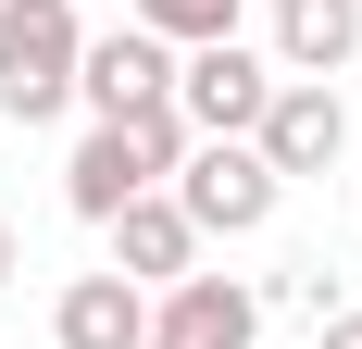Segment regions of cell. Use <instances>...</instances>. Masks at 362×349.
<instances>
[{
  "label": "cell",
  "instance_id": "obj_1",
  "mask_svg": "<svg viewBox=\"0 0 362 349\" xmlns=\"http://www.w3.org/2000/svg\"><path fill=\"white\" fill-rule=\"evenodd\" d=\"M75 63H88L75 0H0V112L13 125H50L75 100Z\"/></svg>",
  "mask_w": 362,
  "mask_h": 349
},
{
  "label": "cell",
  "instance_id": "obj_2",
  "mask_svg": "<svg viewBox=\"0 0 362 349\" xmlns=\"http://www.w3.org/2000/svg\"><path fill=\"white\" fill-rule=\"evenodd\" d=\"M175 200H187V225H200V237H262V225H275V200H288V174L262 162L250 138H200L175 162Z\"/></svg>",
  "mask_w": 362,
  "mask_h": 349
},
{
  "label": "cell",
  "instance_id": "obj_3",
  "mask_svg": "<svg viewBox=\"0 0 362 349\" xmlns=\"http://www.w3.org/2000/svg\"><path fill=\"white\" fill-rule=\"evenodd\" d=\"M262 100H275V50H238V37L175 50V112L200 125V138H250Z\"/></svg>",
  "mask_w": 362,
  "mask_h": 349
},
{
  "label": "cell",
  "instance_id": "obj_4",
  "mask_svg": "<svg viewBox=\"0 0 362 349\" xmlns=\"http://www.w3.org/2000/svg\"><path fill=\"white\" fill-rule=\"evenodd\" d=\"M250 150H262L275 174H325L337 150H350V100H337L325 75H275V100H262Z\"/></svg>",
  "mask_w": 362,
  "mask_h": 349
},
{
  "label": "cell",
  "instance_id": "obj_5",
  "mask_svg": "<svg viewBox=\"0 0 362 349\" xmlns=\"http://www.w3.org/2000/svg\"><path fill=\"white\" fill-rule=\"evenodd\" d=\"M75 100L100 112V125H125L138 100H175V50H163V37L125 13L112 37H88V63H75Z\"/></svg>",
  "mask_w": 362,
  "mask_h": 349
},
{
  "label": "cell",
  "instance_id": "obj_6",
  "mask_svg": "<svg viewBox=\"0 0 362 349\" xmlns=\"http://www.w3.org/2000/svg\"><path fill=\"white\" fill-rule=\"evenodd\" d=\"M262 337V300L238 275H175L150 300V349H250Z\"/></svg>",
  "mask_w": 362,
  "mask_h": 349
},
{
  "label": "cell",
  "instance_id": "obj_7",
  "mask_svg": "<svg viewBox=\"0 0 362 349\" xmlns=\"http://www.w3.org/2000/svg\"><path fill=\"white\" fill-rule=\"evenodd\" d=\"M112 275H125V287H175V275H200V225H187L175 187H150V200L112 212Z\"/></svg>",
  "mask_w": 362,
  "mask_h": 349
},
{
  "label": "cell",
  "instance_id": "obj_8",
  "mask_svg": "<svg viewBox=\"0 0 362 349\" xmlns=\"http://www.w3.org/2000/svg\"><path fill=\"white\" fill-rule=\"evenodd\" d=\"M50 337H63V349H150V287L75 275L63 300H50Z\"/></svg>",
  "mask_w": 362,
  "mask_h": 349
},
{
  "label": "cell",
  "instance_id": "obj_9",
  "mask_svg": "<svg viewBox=\"0 0 362 349\" xmlns=\"http://www.w3.org/2000/svg\"><path fill=\"white\" fill-rule=\"evenodd\" d=\"M150 187H163V174L138 162V138H125V125H88V138H75V162H63V200L88 212V225H112V212L150 200Z\"/></svg>",
  "mask_w": 362,
  "mask_h": 349
},
{
  "label": "cell",
  "instance_id": "obj_10",
  "mask_svg": "<svg viewBox=\"0 0 362 349\" xmlns=\"http://www.w3.org/2000/svg\"><path fill=\"white\" fill-rule=\"evenodd\" d=\"M362 50V0H275V75H337Z\"/></svg>",
  "mask_w": 362,
  "mask_h": 349
},
{
  "label": "cell",
  "instance_id": "obj_11",
  "mask_svg": "<svg viewBox=\"0 0 362 349\" xmlns=\"http://www.w3.org/2000/svg\"><path fill=\"white\" fill-rule=\"evenodd\" d=\"M163 50H213V37H238V0H125Z\"/></svg>",
  "mask_w": 362,
  "mask_h": 349
},
{
  "label": "cell",
  "instance_id": "obj_12",
  "mask_svg": "<svg viewBox=\"0 0 362 349\" xmlns=\"http://www.w3.org/2000/svg\"><path fill=\"white\" fill-rule=\"evenodd\" d=\"M125 138H138V162H150V174H175L187 150H200V125H187L175 100H138V112H125Z\"/></svg>",
  "mask_w": 362,
  "mask_h": 349
},
{
  "label": "cell",
  "instance_id": "obj_13",
  "mask_svg": "<svg viewBox=\"0 0 362 349\" xmlns=\"http://www.w3.org/2000/svg\"><path fill=\"white\" fill-rule=\"evenodd\" d=\"M275 300H288V312H313V324H325V312H337V275H325V262H288V275H275Z\"/></svg>",
  "mask_w": 362,
  "mask_h": 349
},
{
  "label": "cell",
  "instance_id": "obj_14",
  "mask_svg": "<svg viewBox=\"0 0 362 349\" xmlns=\"http://www.w3.org/2000/svg\"><path fill=\"white\" fill-rule=\"evenodd\" d=\"M313 349H362V312H325V324H313Z\"/></svg>",
  "mask_w": 362,
  "mask_h": 349
},
{
  "label": "cell",
  "instance_id": "obj_15",
  "mask_svg": "<svg viewBox=\"0 0 362 349\" xmlns=\"http://www.w3.org/2000/svg\"><path fill=\"white\" fill-rule=\"evenodd\" d=\"M13 262H25V249H13V225H0V287H13Z\"/></svg>",
  "mask_w": 362,
  "mask_h": 349
}]
</instances>
